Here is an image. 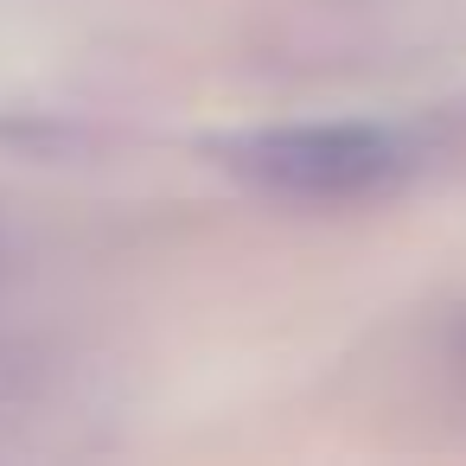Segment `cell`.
<instances>
[{"instance_id":"1","label":"cell","mask_w":466,"mask_h":466,"mask_svg":"<svg viewBox=\"0 0 466 466\" xmlns=\"http://www.w3.org/2000/svg\"><path fill=\"white\" fill-rule=\"evenodd\" d=\"M218 154L281 198H370L415 167V141L390 122H281L237 135Z\"/></svg>"}]
</instances>
